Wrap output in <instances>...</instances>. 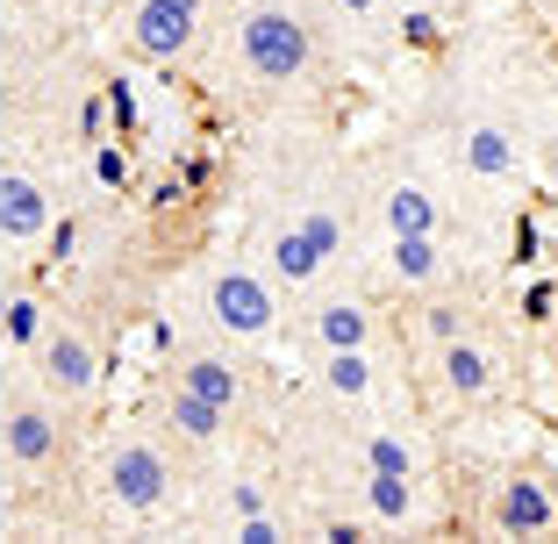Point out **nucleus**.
<instances>
[{
    "instance_id": "obj_9",
    "label": "nucleus",
    "mask_w": 558,
    "mask_h": 544,
    "mask_svg": "<svg viewBox=\"0 0 558 544\" xmlns=\"http://www.w3.org/2000/svg\"><path fill=\"white\" fill-rule=\"evenodd\" d=\"M58 445H65V437H58V415H50V409L22 401V409L8 415V451H15L22 466H50V459H58Z\"/></svg>"
},
{
    "instance_id": "obj_1",
    "label": "nucleus",
    "mask_w": 558,
    "mask_h": 544,
    "mask_svg": "<svg viewBox=\"0 0 558 544\" xmlns=\"http://www.w3.org/2000/svg\"><path fill=\"white\" fill-rule=\"evenodd\" d=\"M236 50H244V65L258 80H301L315 58L308 44V22L287 8V0H251L244 22H236Z\"/></svg>"
},
{
    "instance_id": "obj_24",
    "label": "nucleus",
    "mask_w": 558,
    "mask_h": 544,
    "mask_svg": "<svg viewBox=\"0 0 558 544\" xmlns=\"http://www.w3.org/2000/svg\"><path fill=\"white\" fill-rule=\"evenodd\" d=\"M80 136H94V144H100V136H116V116H108V94H86V100H80Z\"/></svg>"
},
{
    "instance_id": "obj_33",
    "label": "nucleus",
    "mask_w": 558,
    "mask_h": 544,
    "mask_svg": "<svg viewBox=\"0 0 558 544\" xmlns=\"http://www.w3.org/2000/svg\"><path fill=\"white\" fill-rule=\"evenodd\" d=\"M515 258H523V265L537 258V222H515Z\"/></svg>"
},
{
    "instance_id": "obj_20",
    "label": "nucleus",
    "mask_w": 558,
    "mask_h": 544,
    "mask_svg": "<svg viewBox=\"0 0 558 544\" xmlns=\"http://www.w3.org/2000/svg\"><path fill=\"white\" fill-rule=\"evenodd\" d=\"M0 330L15 337V344H44V301L15 294V301H8V315H0Z\"/></svg>"
},
{
    "instance_id": "obj_3",
    "label": "nucleus",
    "mask_w": 558,
    "mask_h": 544,
    "mask_svg": "<svg viewBox=\"0 0 558 544\" xmlns=\"http://www.w3.org/2000/svg\"><path fill=\"white\" fill-rule=\"evenodd\" d=\"M100 480H108V495L130 516H158L165 501H172V459H165L158 445H144V437H122V445L108 451V466H100Z\"/></svg>"
},
{
    "instance_id": "obj_27",
    "label": "nucleus",
    "mask_w": 558,
    "mask_h": 544,
    "mask_svg": "<svg viewBox=\"0 0 558 544\" xmlns=\"http://www.w3.org/2000/svg\"><path fill=\"white\" fill-rule=\"evenodd\" d=\"M551 315H558V280H537L523 294V323H551Z\"/></svg>"
},
{
    "instance_id": "obj_16",
    "label": "nucleus",
    "mask_w": 558,
    "mask_h": 544,
    "mask_svg": "<svg viewBox=\"0 0 558 544\" xmlns=\"http://www.w3.org/2000/svg\"><path fill=\"white\" fill-rule=\"evenodd\" d=\"M222 415H230V409H215V401L186 395V387L165 395V423L180 430V437H194V445H215V437H222Z\"/></svg>"
},
{
    "instance_id": "obj_31",
    "label": "nucleus",
    "mask_w": 558,
    "mask_h": 544,
    "mask_svg": "<svg viewBox=\"0 0 558 544\" xmlns=\"http://www.w3.org/2000/svg\"><path fill=\"white\" fill-rule=\"evenodd\" d=\"M329 544H365V523H351V516H337V523H323Z\"/></svg>"
},
{
    "instance_id": "obj_4",
    "label": "nucleus",
    "mask_w": 558,
    "mask_h": 544,
    "mask_svg": "<svg viewBox=\"0 0 558 544\" xmlns=\"http://www.w3.org/2000/svg\"><path fill=\"white\" fill-rule=\"evenodd\" d=\"M208 315L222 323L230 337H265L272 330V315H279V301H272V287L258 280V273H215L208 280Z\"/></svg>"
},
{
    "instance_id": "obj_21",
    "label": "nucleus",
    "mask_w": 558,
    "mask_h": 544,
    "mask_svg": "<svg viewBox=\"0 0 558 544\" xmlns=\"http://www.w3.org/2000/svg\"><path fill=\"white\" fill-rule=\"evenodd\" d=\"M94 180L108 186V194H122V186H130V150L100 136V144H94Z\"/></svg>"
},
{
    "instance_id": "obj_25",
    "label": "nucleus",
    "mask_w": 558,
    "mask_h": 544,
    "mask_svg": "<svg viewBox=\"0 0 558 544\" xmlns=\"http://www.w3.org/2000/svg\"><path fill=\"white\" fill-rule=\"evenodd\" d=\"M287 530H279V516L272 509H258V516H236V544H279Z\"/></svg>"
},
{
    "instance_id": "obj_23",
    "label": "nucleus",
    "mask_w": 558,
    "mask_h": 544,
    "mask_svg": "<svg viewBox=\"0 0 558 544\" xmlns=\"http://www.w3.org/2000/svg\"><path fill=\"white\" fill-rule=\"evenodd\" d=\"M423 337H429V344L465 337V309H459V301H429V309H423Z\"/></svg>"
},
{
    "instance_id": "obj_5",
    "label": "nucleus",
    "mask_w": 558,
    "mask_h": 544,
    "mask_svg": "<svg viewBox=\"0 0 558 544\" xmlns=\"http://www.w3.org/2000/svg\"><path fill=\"white\" fill-rule=\"evenodd\" d=\"M130 44L144 50V58H158V65H172V58L194 44V8H180V0H136Z\"/></svg>"
},
{
    "instance_id": "obj_15",
    "label": "nucleus",
    "mask_w": 558,
    "mask_h": 544,
    "mask_svg": "<svg viewBox=\"0 0 558 544\" xmlns=\"http://www.w3.org/2000/svg\"><path fill=\"white\" fill-rule=\"evenodd\" d=\"M365 516H373V523H387V530L415 523V487H409V473H365Z\"/></svg>"
},
{
    "instance_id": "obj_8",
    "label": "nucleus",
    "mask_w": 558,
    "mask_h": 544,
    "mask_svg": "<svg viewBox=\"0 0 558 544\" xmlns=\"http://www.w3.org/2000/svg\"><path fill=\"white\" fill-rule=\"evenodd\" d=\"M437 379H444V395H459V401H480L494 387V359L473 344V337H451V344H437Z\"/></svg>"
},
{
    "instance_id": "obj_35",
    "label": "nucleus",
    "mask_w": 558,
    "mask_h": 544,
    "mask_svg": "<svg viewBox=\"0 0 558 544\" xmlns=\"http://www.w3.org/2000/svg\"><path fill=\"white\" fill-rule=\"evenodd\" d=\"M180 8H194V15H201V8H208V0H180Z\"/></svg>"
},
{
    "instance_id": "obj_29",
    "label": "nucleus",
    "mask_w": 558,
    "mask_h": 544,
    "mask_svg": "<svg viewBox=\"0 0 558 544\" xmlns=\"http://www.w3.org/2000/svg\"><path fill=\"white\" fill-rule=\"evenodd\" d=\"M72 251H80V222L50 215V258H72Z\"/></svg>"
},
{
    "instance_id": "obj_26",
    "label": "nucleus",
    "mask_w": 558,
    "mask_h": 544,
    "mask_svg": "<svg viewBox=\"0 0 558 544\" xmlns=\"http://www.w3.org/2000/svg\"><path fill=\"white\" fill-rule=\"evenodd\" d=\"M401 36H409L415 50H429V44H437V36H444V22L429 15V8H415V0H409V15H401Z\"/></svg>"
},
{
    "instance_id": "obj_10",
    "label": "nucleus",
    "mask_w": 558,
    "mask_h": 544,
    "mask_svg": "<svg viewBox=\"0 0 558 544\" xmlns=\"http://www.w3.org/2000/svg\"><path fill=\"white\" fill-rule=\"evenodd\" d=\"M0 230L8 237H44L50 230V194L36 180H0Z\"/></svg>"
},
{
    "instance_id": "obj_18",
    "label": "nucleus",
    "mask_w": 558,
    "mask_h": 544,
    "mask_svg": "<svg viewBox=\"0 0 558 544\" xmlns=\"http://www.w3.org/2000/svg\"><path fill=\"white\" fill-rule=\"evenodd\" d=\"M323 265H329V258L308 244V237H301V222H294V230H279V237H272V280H294V287H301V280H315Z\"/></svg>"
},
{
    "instance_id": "obj_7",
    "label": "nucleus",
    "mask_w": 558,
    "mask_h": 544,
    "mask_svg": "<svg viewBox=\"0 0 558 544\" xmlns=\"http://www.w3.org/2000/svg\"><path fill=\"white\" fill-rule=\"evenodd\" d=\"M459 150H465V172H480V180H515L523 172V150H515L509 122H473Z\"/></svg>"
},
{
    "instance_id": "obj_13",
    "label": "nucleus",
    "mask_w": 558,
    "mask_h": 544,
    "mask_svg": "<svg viewBox=\"0 0 558 544\" xmlns=\"http://www.w3.org/2000/svg\"><path fill=\"white\" fill-rule=\"evenodd\" d=\"M387 265H395V280H409V287L444 280V244H437V230H423V237H387Z\"/></svg>"
},
{
    "instance_id": "obj_17",
    "label": "nucleus",
    "mask_w": 558,
    "mask_h": 544,
    "mask_svg": "<svg viewBox=\"0 0 558 544\" xmlns=\"http://www.w3.org/2000/svg\"><path fill=\"white\" fill-rule=\"evenodd\" d=\"M323 387H329V395H344V401L373 395V359H365V344L329 351V359H323Z\"/></svg>"
},
{
    "instance_id": "obj_22",
    "label": "nucleus",
    "mask_w": 558,
    "mask_h": 544,
    "mask_svg": "<svg viewBox=\"0 0 558 544\" xmlns=\"http://www.w3.org/2000/svg\"><path fill=\"white\" fill-rule=\"evenodd\" d=\"M301 237H308L323 258H337V251H344V222H337L329 208H308V215H301Z\"/></svg>"
},
{
    "instance_id": "obj_14",
    "label": "nucleus",
    "mask_w": 558,
    "mask_h": 544,
    "mask_svg": "<svg viewBox=\"0 0 558 544\" xmlns=\"http://www.w3.org/2000/svg\"><path fill=\"white\" fill-rule=\"evenodd\" d=\"M379 215H387V237H423V230H437V222H444L437 194H423V186H387Z\"/></svg>"
},
{
    "instance_id": "obj_30",
    "label": "nucleus",
    "mask_w": 558,
    "mask_h": 544,
    "mask_svg": "<svg viewBox=\"0 0 558 544\" xmlns=\"http://www.w3.org/2000/svg\"><path fill=\"white\" fill-rule=\"evenodd\" d=\"M230 509L236 516H258L265 509V487H258V480H236V487H230Z\"/></svg>"
},
{
    "instance_id": "obj_19",
    "label": "nucleus",
    "mask_w": 558,
    "mask_h": 544,
    "mask_svg": "<svg viewBox=\"0 0 558 544\" xmlns=\"http://www.w3.org/2000/svg\"><path fill=\"white\" fill-rule=\"evenodd\" d=\"M365 473H409V480H415L409 437H395V430H373V437H365Z\"/></svg>"
},
{
    "instance_id": "obj_34",
    "label": "nucleus",
    "mask_w": 558,
    "mask_h": 544,
    "mask_svg": "<svg viewBox=\"0 0 558 544\" xmlns=\"http://www.w3.org/2000/svg\"><path fill=\"white\" fill-rule=\"evenodd\" d=\"M337 8H344V15H373L379 0H337Z\"/></svg>"
},
{
    "instance_id": "obj_32",
    "label": "nucleus",
    "mask_w": 558,
    "mask_h": 544,
    "mask_svg": "<svg viewBox=\"0 0 558 544\" xmlns=\"http://www.w3.org/2000/svg\"><path fill=\"white\" fill-rule=\"evenodd\" d=\"M180 180H186V194H194V186H208V180H215V158H186Z\"/></svg>"
},
{
    "instance_id": "obj_11",
    "label": "nucleus",
    "mask_w": 558,
    "mask_h": 544,
    "mask_svg": "<svg viewBox=\"0 0 558 544\" xmlns=\"http://www.w3.org/2000/svg\"><path fill=\"white\" fill-rule=\"evenodd\" d=\"M180 387L201 401H215V409H236L244 401V379H236L230 359H215V351H201V359H180Z\"/></svg>"
},
{
    "instance_id": "obj_28",
    "label": "nucleus",
    "mask_w": 558,
    "mask_h": 544,
    "mask_svg": "<svg viewBox=\"0 0 558 544\" xmlns=\"http://www.w3.org/2000/svg\"><path fill=\"white\" fill-rule=\"evenodd\" d=\"M108 116H116L122 136L136 130V94H130V80H108Z\"/></svg>"
},
{
    "instance_id": "obj_6",
    "label": "nucleus",
    "mask_w": 558,
    "mask_h": 544,
    "mask_svg": "<svg viewBox=\"0 0 558 544\" xmlns=\"http://www.w3.org/2000/svg\"><path fill=\"white\" fill-rule=\"evenodd\" d=\"M44 379L58 395H94L100 387V351L80 330H44Z\"/></svg>"
},
{
    "instance_id": "obj_12",
    "label": "nucleus",
    "mask_w": 558,
    "mask_h": 544,
    "mask_svg": "<svg viewBox=\"0 0 558 544\" xmlns=\"http://www.w3.org/2000/svg\"><path fill=\"white\" fill-rule=\"evenodd\" d=\"M315 344L323 351L373 344V309H365V301H323V309H315Z\"/></svg>"
},
{
    "instance_id": "obj_2",
    "label": "nucleus",
    "mask_w": 558,
    "mask_h": 544,
    "mask_svg": "<svg viewBox=\"0 0 558 544\" xmlns=\"http://www.w3.org/2000/svg\"><path fill=\"white\" fill-rule=\"evenodd\" d=\"M487 523L501 530V537H537V530H558V480L551 473H530V466L494 473Z\"/></svg>"
}]
</instances>
